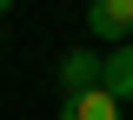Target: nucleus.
Listing matches in <instances>:
<instances>
[{"mask_svg": "<svg viewBox=\"0 0 133 120\" xmlns=\"http://www.w3.org/2000/svg\"><path fill=\"white\" fill-rule=\"evenodd\" d=\"M87 34L107 47L133 40V0H87Z\"/></svg>", "mask_w": 133, "mask_h": 120, "instance_id": "obj_1", "label": "nucleus"}, {"mask_svg": "<svg viewBox=\"0 0 133 120\" xmlns=\"http://www.w3.org/2000/svg\"><path fill=\"white\" fill-rule=\"evenodd\" d=\"M100 87V53H66L60 60V93H93Z\"/></svg>", "mask_w": 133, "mask_h": 120, "instance_id": "obj_4", "label": "nucleus"}, {"mask_svg": "<svg viewBox=\"0 0 133 120\" xmlns=\"http://www.w3.org/2000/svg\"><path fill=\"white\" fill-rule=\"evenodd\" d=\"M0 14H14V0H0Z\"/></svg>", "mask_w": 133, "mask_h": 120, "instance_id": "obj_5", "label": "nucleus"}, {"mask_svg": "<svg viewBox=\"0 0 133 120\" xmlns=\"http://www.w3.org/2000/svg\"><path fill=\"white\" fill-rule=\"evenodd\" d=\"M100 87H107V93H113L120 107L133 100V40H120V47L107 53V60H100Z\"/></svg>", "mask_w": 133, "mask_h": 120, "instance_id": "obj_2", "label": "nucleus"}, {"mask_svg": "<svg viewBox=\"0 0 133 120\" xmlns=\"http://www.w3.org/2000/svg\"><path fill=\"white\" fill-rule=\"evenodd\" d=\"M60 120H120V100L107 93V87H93V93H66Z\"/></svg>", "mask_w": 133, "mask_h": 120, "instance_id": "obj_3", "label": "nucleus"}]
</instances>
